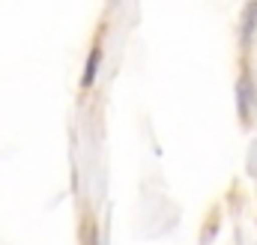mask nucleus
Returning <instances> with one entry per match:
<instances>
[{
    "label": "nucleus",
    "instance_id": "1",
    "mask_svg": "<svg viewBox=\"0 0 257 245\" xmlns=\"http://www.w3.org/2000/svg\"><path fill=\"white\" fill-rule=\"evenodd\" d=\"M99 63H102V45L96 42L93 51H90V57H87V66H84V78H81L84 87H93V81H96V75H99Z\"/></svg>",
    "mask_w": 257,
    "mask_h": 245
},
{
    "label": "nucleus",
    "instance_id": "2",
    "mask_svg": "<svg viewBox=\"0 0 257 245\" xmlns=\"http://www.w3.org/2000/svg\"><path fill=\"white\" fill-rule=\"evenodd\" d=\"M254 24H257V3H248V12H245V36L254 33Z\"/></svg>",
    "mask_w": 257,
    "mask_h": 245
}]
</instances>
